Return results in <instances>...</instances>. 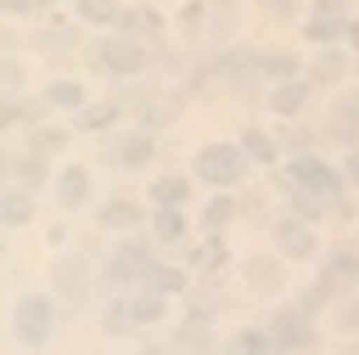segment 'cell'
Returning <instances> with one entry per match:
<instances>
[{
  "mask_svg": "<svg viewBox=\"0 0 359 355\" xmlns=\"http://www.w3.org/2000/svg\"><path fill=\"white\" fill-rule=\"evenodd\" d=\"M241 146H205L201 151V160H196V173L205 178V182H214V187H228V182H237L241 169H245V160H241Z\"/></svg>",
  "mask_w": 359,
  "mask_h": 355,
  "instance_id": "obj_1",
  "label": "cell"
},
{
  "mask_svg": "<svg viewBox=\"0 0 359 355\" xmlns=\"http://www.w3.org/2000/svg\"><path fill=\"white\" fill-rule=\"evenodd\" d=\"M291 182H300V187H309V192H323V196H341V178H337L332 169H327L323 160H296L291 164Z\"/></svg>",
  "mask_w": 359,
  "mask_h": 355,
  "instance_id": "obj_2",
  "label": "cell"
},
{
  "mask_svg": "<svg viewBox=\"0 0 359 355\" xmlns=\"http://www.w3.org/2000/svg\"><path fill=\"white\" fill-rule=\"evenodd\" d=\"M18 333H23L27 347H41V342L50 337V301H41V296L23 301V310H18Z\"/></svg>",
  "mask_w": 359,
  "mask_h": 355,
  "instance_id": "obj_3",
  "label": "cell"
},
{
  "mask_svg": "<svg viewBox=\"0 0 359 355\" xmlns=\"http://www.w3.org/2000/svg\"><path fill=\"white\" fill-rule=\"evenodd\" d=\"M100 55H105V64L114 73H137L141 64H146V51H141L137 41H123V36H118V41H105V46H100Z\"/></svg>",
  "mask_w": 359,
  "mask_h": 355,
  "instance_id": "obj_4",
  "label": "cell"
},
{
  "mask_svg": "<svg viewBox=\"0 0 359 355\" xmlns=\"http://www.w3.org/2000/svg\"><path fill=\"white\" fill-rule=\"evenodd\" d=\"M273 333H278V347L282 351H305V347H314V333L305 328V319L300 314H278V323H273Z\"/></svg>",
  "mask_w": 359,
  "mask_h": 355,
  "instance_id": "obj_5",
  "label": "cell"
},
{
  "mask_svg": "<svg viewBox=\"0 0 359 355\" xmlns=\"http://www.w3.org/2000/svg\"><path fill=\"white\" fill-rule=\"evenodd\" d=\"M278 246H282V255L305 260V255H314V232H305V223L287 219V223H278Z\"/></svg>",
  "mask_w": 359,
  "mask_h": 355,
  "instance_id": "obj_6",
  "label": "cell"
},
{
  "mask_svg": "<svg viewBox=\"0 0 359 355\" xmlns=\"http://www.w3.org/2000/svg\"><path fill=\"white\" fill-rule=\"evenodd\" d=\"M150 269H155V264H150L137 246H123L118 260H114V278H123V283H132V278L141 283V278H150Z\"/></svg>",
  "mask_w": 359,
  "mask_h": 355,
  "instance_id": "obj_7",
  "label": "cell"
},
{
  "mask_svg": "<svg viewBox=\"0 0 359 355\" xmlns=\"http://www.w3.org/2000/svg\"><path fill=\"white\" fill-rule=\"evenodd\" d=\"M137 219H141L137 201H109L105 210H100V223H105V228H137Z\"/></svg>",
  "mask_w": 359,
  "mask_h": 355,
  "instance_id": "obj_8",
  "label": "cell"
},
{
  "mask_svg": "<svg viewBox=\"0 0 359 355\" xmlns=\"http://www.w3.org/2000/svg\"><path fill=\"white\" fill-rule=\"evenodd\" d=\"M123 305H128L123 314H128L132 323H155L159 314H164V301H159V296H141V301H123ZM123 314H114V319H123Z\"/></svg>",
  "mask_w": 359,
  "mask_h": 355,
  "instance_id": "obj_9",
  "label": "cell"
},
{
  "mask_svg": "<svg viewBox=\"0 0 359 355\" xmlns=\"http://www.w3.org/2000/svg\"><path fill=\"white\" fill-rule=\"evenodd\" d=\"M273 109H278V114H296L300 105H305V87H300V82H282L278 91H273V100H269Z\"/></svg>",
  "mask_w": 359,
  "mask_h": 355,
  "instance_id": "obj_10",
  "label": "cell"
},
{
  "mask_svg": "<svg viewBox=\"0 0 359 355\" xmlns=\"http://www.w3.org/2000/svg\"><path fill=\"white\" fill-rule=\"evenodd\" d=\"M60 196L69 205H82V201H87V169H69V173H64L60 178Z\"/></svg>",
  "mask_w": 359,
  "mask_h": 355,
  "instance_id": "obj_11",
  "label": "cell"
},
{
  "mask_svg": "<svg viewBox=\"0 0 359 355\" xmlns=\"http://www.w3.org/2000/svg\"><path fill=\"white\" fill-rule=\"evenodd\" d=\"M150 160V137H128V142L118 146V164H128V169H137V164Z\"/></svg>",
  "mask_w": 359,
  "mask_h": 355,
  "instance_id": "obj_12",
  "label": "cell"
},
{
  "mask_svg": "<svg viewBox=\"0 0 359 355\" xmlns=\"http://www.w3.org/2000/svg\"><path fill=\"white\" fill-rule=\"evenodd\" d=\"M32 219V201H27L23 192H5V223L9 228H18V223Z\"/></svg>",
  "mask_w": 359,
  "mask_h": 355,
  "instance_id": "obj_13",
  "label": "cell"
},
{
  "mask_svg": "<svg viewBox=\"0 0 359 355\" xmlns=\"http://www.w3.org/2000/svg\"><path fill=\"white\" fill-rule=\"evenodd\" d=\"M245 274H250L255 287H278L282 283V274H278V264H273V260H250V269H245Z\"/></svg>",
  "mask_w": 359,
  "mask_h": 355,
  "instance_id": "obj_14",
  "label": "cell"
},
{
  "mask_svg": "<svg viewBox=\"0 0 359 355\" xmlns=\"http://www.w3.org/2000/svg\"><path fill=\"white\" fill-rule=\"evenodd\" d=\"M155 228H159V241H177L187 232V223H182V214H177V210H168V205H164V214L155 219Z\"/></svg>",
  "mask_w": 359,
  "mask_h": 355,
  "instance_id": "obj_15",
  "label": "cell"
},
{
  "mask_svg": "<svg viewBox=\"0 0 359 355\" xmlns=\"http://www.w3.org/2000/svg\"><path fill=\"white\" fill-rule=\"evenodd\" d=\"M341 18H332V14H323V18H309V27H305V32H309V41H332V36L337 32H341Z\"/></svg>",
  "mask_w": 359,
  "mask_h": 355,
  "instance_id": "obj_16",
  "label": "cell"
},
{
  "mask_svg": "<svg viewBox=\"0 0 359 355\" xmlns=\"http://www.w3.org/2000/svg\"><path fill=\"white\" fill-rule=\"evenodd\" d=\"M155 292H182V274L177 269H164V264H155L150 269V278H146Z\"/></svg>",
  "mask_w": 359,
  "mask_h": 355,
  "instance_id": "obj_17",
  "label": "cell"
},
{
  "mask_svg": "<svg viewBox=\"0 0 359 355\" xmlns=\"http://www.w3.org/2000/svg\"><path fill=\"white\" fill-rule=\"evenodd\" d=\"M241 151H250L255 160H264V164H269V160H278V146H273V142H269V137H264V133H245Z\"/></svg>",
  "mask_w": 359,
  "mask_h": 355,
  "instance_id": "obj_18",
  "label": "cell"
},
{
  "mask_svg": "<svg viewBox=\"0 0 359 355\" xmlns=\"http://www.w3.org/2000/svg\"><path fill=\"white\" fill-rule=\"evenodd\" d=\"M182 196H187V182H182V178H159V182H155V201L159 205H177Z\"/></svg>",
  "mask_w": 359,
  "mask_h": 355,
  "instance_id": "obj_19",
  "label": "cell"
},
{
  "mask_svg": "<svg viewBox=\"0 0 359 355\" xmlns=\"http://www.w3.org/2000/svg\"><path fill=\"white\" fill-rule=\"evenodd\" d=\"M50 105H64V109L82 105V87H78V82H55V87H50Z\"/></svg>",
  "mask_w": 359,
  "mask_h": 355,
  "instance_id": "obj_20",
  "label": "cell"
},
{
  "mask_svg": "<svg viewBox=\"0 0 359 355\" xmlns=\"http://www.w3.org/2000/svg\"><path fill=\"white\" fill-rule=\"evenodd\" d=\"M341 69H346V60H341L337 51H327L323 60L314 64V78H318V82H337V78H341Z\"/></svg>",
  "mask_w": 359,
  "mask_h": 355,
  "instance_id": "obj_21",
  "label": "cell"
},
{
  "mask_svg": "<svg viewBox=\"0 0 359 355\" xmlns=\"http://www.w3.org/2000/svg\"><path fill=\"white\" fill-rule=\"evenodd\" d=\"M114 114H118L114 105H96V109H87V114H82V128L100 133V128H109V123H114Z\"/></svg>",
  "mask_w": 359,
  "mask_h": 355,
  "instance_id": "obj_22",
  "label": "cell"
},
{
  "mask_svg": "<svg viewBox=\"0 0 359 355\" xmlns=\"http://www.w3.org/2000/svg\"><path fill=\"white\" fill-rule=\"evenodd\" d=\"M82 18H91V23H109V18H114V0H82Z\"/></svg>",
  "mask_w": 359,
  "mask_h": 355,
  "instance_id": "obj_23",
  "label": "cell"
},
{
  "mask_svg": "<svg viewBox=\"0 0 359 355\" xmlns=\"http://www.w3.org/2000/svg\"><path fill=\"white\" fill-rule=\"evenodd\" d=\"M223 255H228V250H223V241H210V246L196 250V264L210 274V269H219V264H223Z\"/></svg>",
  "mask_w": 359,
  "mask_h": 355,
  "instance_id": "obj_24",
  "label": "cell"
},
{
  "mask_svg": "<svg viewBox=\"0 0 359 355\" xmlns=\"http://www.w3.org/2000/svg\"><path fill=\"white\" fill-rule=\"evenodd\" d=\"M228 219H232V201H228V196H219V201L205 210V228H219V223H228Z\"/></svg>",
  "mask_w": 359,
  "mask_h": 355,
  "instance_id": "obj_25",
  "label": "cell"
},
{
  "mask_svg": "<svg viewBox=\"0 0 359 355\" xmlns=\"http://www.w3.org/2000/svg\"><path fill=\"white\" fill-rule=\"evenodd\" d=\"M332 274L337 278H355L359 274V255H351V250H337V255H332Z\"/></svg>",
  "mask_w": 359,
  "mask_h": 355,
  "instance_id": "obj_26",
  "label": "cell"
},
{
  "mask_svg": "<svg viewBox=\"0 0 359 355\" xmlns=\"http://www.w3.org/2000/svg\"><path fill=\"white\" fill-rule=\"evenodd\" d=\"M9 169H14L18 178H27V182H41V160H9Z\"/></svg>",
  "mask_w": 359,
  "mask_h": 355,
  "instance_id": "obj_27",
  "label": "cell"
},
{
  "mask_svg": "<svg viewBox=\"0 0 359 355\" xmlns=\"http://www.w3.org/2000/svg\"><path fill=\"white\" fill-rule=\"evenodd\" d=\"M264 69L287 78V73H296V60H291V55H269V60H264Z\"/></svg>",
  "mask_w": 359,
  "mask_h": 355,
  "instance_id": "obj_28",
  "label": "cell"
},
{
  "mask_svg": "<svg viewBox=\"0 0 359 355\" xmlns=\"http://www.w3.org/2000/svg\"><path fill=\"white\" fill-rule=\"evenodd\" d=\"M264 347H269V342H264L259 333H241L237 337V351H264Z\"/></svg>",
  "mask_w": 359,
  "mask_h": 355,
  "instance_id": "obj_29",
  "label": "cell"
},
{
  "mask_svg": "<svg viewBox=\"0 0 359 355\" xmlns=\"http://www.w3.org/2000/svg\"><path fill=\"white\" fill-rule=\"evenodd\" d=\"M309 196H314V192H296V210L314 219V214H318V201H309Z\"/></svg>",
  "mask_w": 359,
  "mask_h": 355,
  "instance_id": "obj_30",
  "label": "cell"
},
{
  "mask_svg": "<svg viewBox=\"0 0 359 355\" xmlns=\"http://www.w3.org/2000/svg\"><path fill=\"white\" fill-rule=\"evenodd\" d=\"M341 328H359V301L351 305V310H341Z\"/></svg>",
  "mask_w": 359,
  "mask_h": 355,
  "instance_id": "obj_31",
  "label": "cell"
},
{
  "mask_svg": "<svg viewBox=\"0 0 359 355\" xmlns=\"http://www.w3.org/2000/svg\"><path fill=\"white\" fill-rule=\"evenodd\" d=\"M41 146H46V151H55V146H64V137L60 133H41Z\"/></svg>",
  "mask_w": 359,
  "mask_h": 355,
  "instance_id": "obj_32",
  "label": "cell"
},
{
  "mask_svg": "<svg viewBox=\"0 0 359 355\" xmlns=\"http://www.w3.org/2000/svg\"><path fill=\"white\" fill-rule=\"evenodd\" d=\"M346 164H351V178H359V151H351V160H346Z\"/></svg>",
  "mask_w": 359,
  "mask_h": 355,
  "instance_id": "obj_33",
  "label": "cell"
},
{
  "mask_svg": "<svg viewBox=\"0 0 359 355\" xmlns=\"http://www.w3.org/2000/svg\"><path fill=\"white\" fill-rule=\"evenodd\" d=\"M346 32H351V41H355V51H359V23H351Z\"/></svg>",
  "mask_w": 359,
  "mask_h": 355,
  "instance_id": "obj_34",
  "label": "cell"
}]
</instances>
